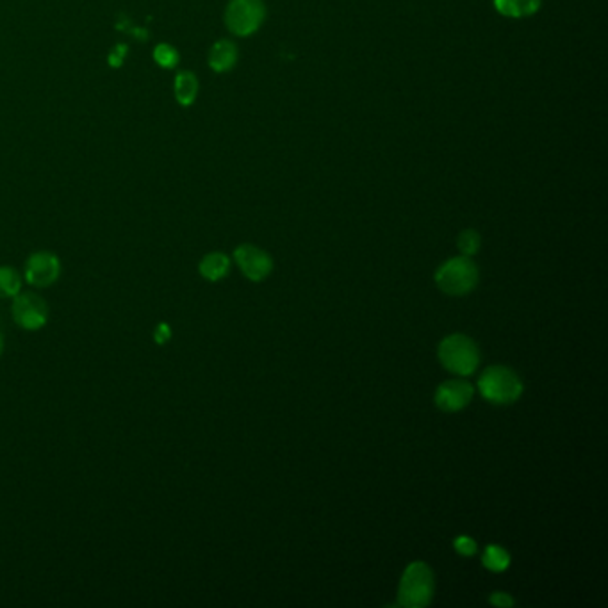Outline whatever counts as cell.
Listing matches in <instances>:
<instances>
[{"label": "cell", "mask_w": 608, "mask_h": 608, "mask_svg": "<svg viewBox=\"0 0 608 608\" xmlns=\"http://www.w3.org/2000/svg\"><path fill=\"white\" fill-rule=\"evenodd\" d=\"M439 361L443 366L460 377L471 375L480 364V351L475 341L464 334H452L439 344Z\"/></svg>", "instance_id": "obj_1"}, {"label": "cell", "mask_w": 608, "mask_h": 608, "mask_svg": "<svg viewBox=\"0 0 608 608\" xmlns=\"http://www.w3.org/2000/svg\"><path fill=\"white\" fill-rule=\"evenodd\" d=\"M434 572L425 562H413L402 576L398 603L402 607L425 608L434 598Z\"/></svg>", "instance_id": "obj_2"}, {"label": "cell", "mask_w": 608, "mask_h": 608, "mask_svg": "<svg viewBox=\"0 0 608 608\" xmlns=\"http://www.w3.org/2000/svg\"><path fill=\"white\" fill-rule=\"evenodd\" d=\"M478 389L487 402L496 405H508L523 394V382L505 366H491L480 375Z\"/></svg>", "instance_id": "obj_3"}, {"label": "cell", "mask_w": 608, "mask_h": 608, "mask_svg": "<svg viewBox=\"0 0 608 608\" xmlns=\"http://www.w3.org/2000/svg\"><path fill=\"white\" fill-rule=\"evenodd\" d=\"M435 284L446 295L464 297L477 288L478 267L467 256L454 257L435 271Z\"/></svg>", "instance_id": "obj_4"}, {"label": "cell", "mask_w": 608, "mask_h": 608, "mask_svg": "<svg viewBox=\"0 0 608 608\" xmlns=\"http://www.w3.org/2000/svg\"><path fill=\"white\" fill-rule=\"evenodd\" d=\"M267 18L263 0H230L225 9V24L236 37H250L259 31Z\"/></svg>", "instance_id": "obj_5"}, {"label": "cell", "mask_w": 608, "mask_h": 608, "mask_svg": "<svg viewBox=\"0 0 608 608\" xmlns=\"http://www.w3.org/2000/svg\"><path fill=\"white\" fill-rule=\"evenodd\" d=\"M11 312L15 323L26 330H39L48 321V304L37 293H18Z\"/></svg>", "instance_id": "obj_6"}, {"label": "cell", "mask_w": 608, "mask_h": 608, "mask_svg": "<svg viewBox=\"0 0 608 608\" xmlns=\"http://www.w3.org/2000/svg\"><path fill=\"white\" fill-rule=\"evenodd\" d=\"M61 275V261L52 252H35L26 263V280L35 288H48Z\"/></svg>", "instance_id": "obj_7"}, {"label": "cell", "mask_w": 608, "mask_h": 608, "mask_svg": "<svg viewBox=\"0 0 608 608\" xmlns=\"http://www.w3.org/2000/svg\"><path fill=\"white\" fill-rule=\"evenodd\" d=\"M234 259L246 278L252 282H261L273 269V261L265 250L254 245H241L234 252Z\"/></svg>", "instance_id": "obj_8"}, {"label": "cell", "mask_w": 608, "mask_h": 608, "mask_svg": "<svg viewBox=\"0 0 608 608\" xmlns=\"http://www.w3.org/2000/svg\"><path fill=\"white\" fill-rule=\"evenodd\" d=\"M473 385L466 381L443 382L435 391V405L445 413L462 411L473 398Z\"/></svg>", "instance_id": "obj_9"}, {"label": "cell", "mask_w": 608, "mask_h": 608, "mask_svg": "<svg viewBox=\"0 0 608 608\" xmlns=\"http://www.w3.org/2000/svg\"><path fill=\"white\" fill-rule=\"evenodd\" d=\"M237 63V48L230 39H220L213 45L211 52H209V67L218 72L224 74L234 68V65Z\"/></svg>", "instance_id": "obj_10"}, {"label": "cell", "mask_w": 608, "mask_h": 608, "mask_svg": "<svg viewBox=\"0 0 608 608\" xmlns=\"http://www.w3.org/2000/svg\"><path fill=\"white\" fill-rule=\"evenodd\" d=\"M200 275L211 282H218L224 277H227L230 271V259L225 254L222 252H213L207 254L202 261H200Z\"/></svg>", "instance_id": "obj_11"}, {"label": "cell", "mask_w": 608, "mask_h": 608, "mask_svg": "<svg viewBox=\"0 0 608 608\" xmlns=\"http://www.w3.org/2000/svg\"><path fill=\"white\" fill-rule=\"evenodd\" d=\"M498 13L510 18H523L532 16L533 13L539 11L540 0H495Z\"/></svg>", "instance_id": "obj_12"}, {"label": "cell", "mask_w": 608, "mask_h": 608, "mask_svg": "<svg viewBox=\"0 0 608 608\" xmlns=\"http://www.w3.org/2000/svg\"><path fill=\"white\" fill-rule=\"evenodd\" d=\"M198 95V79L191 72H181L175 77V99L181 106H191Z\"/></svg>", "instance_id": "obj_13"}, {"label": "cell", "mask_w": 608, "mask_h": 608, "mask_svg": "<svg viewBox=\"0 0 608 608\" xmlns=\"http://www.w3.org/2000/svg\"><path fill=\"white\" fill-rule=\"evenodd\" d=\"M482 564L486 566V570L503 572L510 566V555L505 548H501L498 544H489L482 555Z\"/></svg>", "instance_id": "obj_14"}, {"label": "cell", "mask_w": 608, "mask_h": 608, "mask_svg": "<svg viewBox=\"0 0 608 608\" xmlns=\"http://www.w3.org/2000/svg\"><path fill=\"white\" fill-rule=\"evenodd\" d=\"M22 289V277L11 267H0V299H15Z\"/></svg>", "instance_id": "obj_15"}, {"label": "cell", "mask_w": 608, "mask_h": 608, "mask_svg": "<svg viewBox=\"0 0 608 608\" xmlns=\"http://www.w3.org/2000/svg\"><path fill=\"white\" fill-rule=\"evenodd\" d=\"M480 243H482L480 234L477 230H473V228L462 230L460 236H458V241H456L458 250L462 252V256H467V257H471V256H475L478 252Z\"/></svg>", "instance_id": "obj_16"}, {"label": "cell", "mask_w": 608, "mask_h": 608, "mask_svg": "<svg viewBox=\"0 0 608 608\" xmlns=\"http://www.w3.org/2000/svg\"><path fill=\"white\" fill-rule=\"evenodd\" d=\"M153 59H155V63L161 65L162 68H173V67H177V63H179V52H177L172 45H168V43H161V45H157L155 50H153Z\"/></svg>", "instance_id": "obj_17"}, {"label": "cell", "mask_w": 608, "mask_h": 608, "mask_svg": "<svg viewBox=\"0 0 608 608\" xmlns=\"http://www.w3.org/2000/svg\"><path fill=\"white\" fill-rule=\"evenodd\" d=\"M454 548H456L460 555H464V557H473L477 553V542L471 537H467V535L456 537Z\"/></svg>", "instance_id": "obj_18"}, {"label": "cell", "mask_w": 608, "mask_h": 608, "mask_svg": "<svg viewBox=\"0 0 608 608\" xmlns=\"http://www.w3.org/2000/svg\"><path fill=\"white\" fill-rule=\"evenodd\" d=\"M489 602H491V605H495V607L508 608L514 605L512 596L507 594V592H493L491 598H489Z\"/></svg>", "instance_id": "obj_19"}, {"label": "cell", "mask_w": 608, "mask_h": 608, "mask_svg": "<svg viewBox=\"0 0 608 608\" xmlns=\"http://www.w3.org/2000/svg\"><path fill=\"white\" fill-rule=\"evenodd\" d=\"M127 52H129V48H127L125 45H116L113 48V52H111V56H110V63H111V67H120L121 61H123V58L127 56Z\"/></svg>", "instance_id": "obj_20"}, {"label": "cell", "mask_w": 608, "mask_h": 608, "mask_svg": "<svg viewBox=\"0 0 608 608\" xmlns=\"http://www.w3.org/2000/svg\"><path fill=\"white\" fill-rule=\"evenodd\" d=\"M170 338H172V330H170V327H168L166 323H159L157 329H155V341L159 342V344H162V342L168 341Z\"/></svg>", "instance_id": "obj_21"}, {"label": "cell", "mask_w": 608, "mask_h": 608, "mask_svg": "<svg viewBox=\"0 0 608 608\" xmlns=\"http://www.w3.org/2000/svg\"><path fill=\"white\" fill-rule=\"evenodd\" d=\"M2 351H4V338H2V334H0V355H2Z\"/></svg>", "instance_id": "obj_22"}]
</instances>
